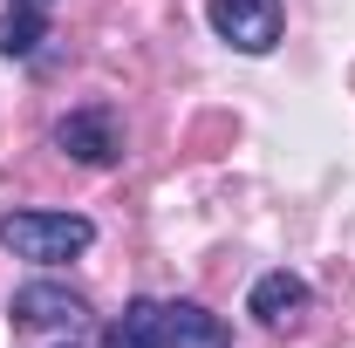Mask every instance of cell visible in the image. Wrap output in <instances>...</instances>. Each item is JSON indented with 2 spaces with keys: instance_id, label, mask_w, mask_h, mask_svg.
<instances>
[{
  "instance_id": "6da1fadb",
  "label": "cell",
  "mask_w": 355,
  "mask_h": 348,
  "mask_svg": "<svg viewBox=\"0 0 355 348\" xmlns=\"http://www.w3.org/2000/svg\"><path fill=\"white\" fill-rule=\"evenodd\" d=\"M0 246L14 260L62 266V260H83L96 246V218H83V212H7L0 218Z\"/></svg>"
},
{
  "instance_id": "7a4b0ae2",
  "label": "cell",
  "mask_w": 355,
  "mask_h": 348,
  "mask_svg": "<svg viewBox=\"0 0 355 348\" xmlns=\"http://www.w3.org/2000/svg\"><path fill=\"white\" fill-rule=\"evenodd\" d=\"M205 21L239 55H273L280 35H287V7L280 0H205Z\"/></svg>"
},
{
  "instance_id": "3957f363",
  "label": "cell",
  "mask_w": 355,
  "mask_h": 348,
  "mask_svg": "<svg viewBox=\"0 0 355 348\" xmlns=\"http://www.w3.org/2000/svg\"><path fill=\"white\" fill-rule=\"evenodd\" d=\"M55 150H62V157H76V164H89V171L123 164V123H116V110H110V103L69 110V116L55 123Z\"/></svg>"
},
{
  "instance_id": "277c9868",
  "label": "cell",
  "mask_w": 355,
  "mask_h": 348,
  "mask_svg": "<svg viewBox=\"0 0 355 348\" xmlns=\"http://www.w3.org/2000/svg\"><path fill=\"white\" fill-rule=\"evenodd\" d=\"M7 314H14V328H76L89 314V301L62 280H28V287H14Z\"/></svg>"
},
{
  "instance_id": "5b68a950",
  "label": "cell",
  "mask_w": 355,
  "mask_h": 348,
  "mask_svg": "<svg viewBox=\"0 0 355 348\" xmlns=\"http://www.w3.org/2000/svg\"><path fill=\"white\" fill-rule=\"evenodd\" d=\"M157 348H232V328L198 301H157Z\"/></svg>"
},
{
  "instance_id": "8992f818",
  "label": "cell",
  "mask_w": 355,
  "mask_h": 348,
  "mask_svg": "<svg viewBox=\"0 0 355 348\" xmlns=\"http://www.w3.org/2000/svg\"><path fill=\"white\" fill-rule=\"evenodd\" d=\"M308 280L301 273H287V266H273V273H260L253 280V294H246V314L260 321V328H294L301 314H308Z\"/></svg>"
},
{
  "instance_id": "52a82bcc",
  "label": "cell",
  "mask_w": 355,
  "mask_h": 348,
  "mask_svg": "<svg viewBox=\"0 0 355 348\" xmlns=\"http://www.w3.org/2000/svg\"><path fill=\"white\" fill-rule=\"evenodd\" d=\"M103 348H157V301L137 294V301L103 328Z\"/></svg>"
},
{
  "instance_id": "ba28073f",
  "label": "cell",
  "mask_w": 355,
  "mask_h": 348,
  "mask_svg": "<svg viewBox=\"0 0 355 348\" xmlns=\"http://www.w3.org/2000/svg\"><path fill=\"white\" fill-rule=\"evenodd\" d=\"M42 42H48V14L42 7H14V14L0 21V55H7V62H28Z\"/></svg>"
},
{
  "instance_id": "9c48e42d",
  "label": "cell",
  "mask_w": 355,
  "mask_h": 348,
  "mask_svg": "<svg viewBox=\"0 0 355 348\" xmlns=\"http://www.w3.org/2000/svg\"><path fill=\"white\" fill-rule=\"evenodd\" d=\"M14 7H42V14H48V7H55V0H14Z\"/></svg>"
},
{
  "instance_id": "30bf717a",
  "label": "cell",
  "mask_w": 355,
  "mask_h": 348,
  "mask_svg": "<svg viewBox=\"0 0 355 348\" xmlns=\"http://www.w3.org/2000/svg\"><path fill=\"white\" fill-rule=\"evenodd\" d=\"M69 348H76V342H69Z\"/></svg>"
}]
</instances>
